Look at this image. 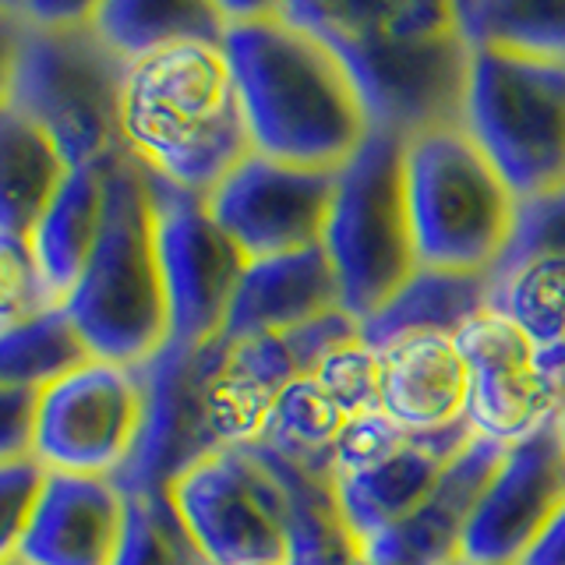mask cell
Segmentation results:
<instances>
[{
    "mask_svg": "<svg viewBox=\"0 0 565 565\" xmlns=\"http://www.w3.org/2000/svg\"><path fill=\"white\" fill-rule=\"evenodd\" d=\"M223 8V50L255 152L300 170L340 173L375 135L340 53L294 22L279 0Z\"/></svg>",
    "mask_w": 565,
    "mask_h": 565,
    "instance_id": "obj_1",
    "label": "cell"
},
{
    "mask_svg": "<svg viewBox=\"0 0 565 565\" xmlns=\"http://www.w3.org/2000/svg\"><path fill=\"white\" fill-rule=\"evenodd\" d=\"M340 53L375 131L467 128L473 50L452 0H279Z\"/></svg>",
    "mask_w": 565,
    "mask_h": 565,
    "instance_id": "obj_2",
    "label": "cell"
},
{
    "mask_svg": "<svg viewBox=\"0 0 565 565\" xmlns=\"http://www.w3.org/2000/svg\"><path fill=\"white\" fill-rule=\"evenodd\" d=\"M294 350L273 340H226L205 347H167L149 379V424L141 452L120 477L124 491H167L177 477L223 449L255 446L269 428L273 406L300 379Z\"/></svg>",
    "mask_w": 565,
    "mask_h": 565,
    "instance_id": "obj_3",
    "label": "cell"
},
{
    "mask_svg": "<svg viewBox=\"0 0 565 565\" xmlns=\"http://www.w3.org/2000/svg\"><path fill=\"white\" fill-rule=\"evenodd\" d=\"M117 135L135 167L209 199L255 156L223 43H177L128 64Z\"/></svg>",
    "mask_w": 565,
    "mask_h": 565,
    "instance_id": "obj_4",
    "label": "cell"
},
{
    "mask_svg": "<svg viewBox=\"0 0 565 565\" xmlns=\"http://www.w3.org/2000/svg\"><path fill=\"white\" fill-rule=\"evenodd\" d=\"M64 311L96 361L146 367L170 347V305L149 177L124 152L106 163L99 241Z\"/></svg>",
    "mask_w": 565,
    "mask_h": 565,
    "instance_id": "obj_5",
    "label": "cell"
},
{
    "mask_svg": "<svg viewBox=\"0 0 565 565\" xmlns=\"http://www.w3.org/2000/svg\"><path fill=\"white\" fill-rule=\"evenodd\" d=\"M29 40L14 110L57 141L67 167L106 163L120 152L117 114L124 64L93 25V4H22Z\"/></svg>",
    "mask_w": 565,
    "mask_h": 565,
    "instance_id": "obj_6",
    "label": "cell"
},
{
    "mask_svg": "<svg viewBox=\"0 0 565 565\" xmlns=\"http://www.w3.org/2000/svg\"><path fill=\"white\" fill-rule=\"evenodd\" d=\"M406 205L420 269L494 273L520 220V194L467 128L406 141Z\"/></svg>",
    "mask_w": 565,
    "mask_h": 565,
    "instance_id": "obj_7",
    "label": "cell"
},
{
    "mask_svg": "<svg viewBox=\"0 0 565 565\" xmlns=\"http://www.w3.org/2000/svg\"><path fill=\"white\" fill-rule=\"evenodd\" d=\"M326 252L343 308L364 326L420 269L406 205V141L375 131L335 177Z\"/></svg>",
    "mask_w": 565,
    "mask_h": 565,
    "instance_id": "obj_8",
    "label": "cell"
},
{
    "mask_svg": "<svg viewBox=\"0 0 565 565\" xmlns=\"http://www.w3.org/2000/svg\"><path fill=\"white\" fill-rule=\"evenodd\" d=\"M467 131L523 199L565 184V64L470 46Z\"/></svg>",
    "mask_w": 565,
    "mask_h": 565,
    "instance_id": "obj_9",
    "label": "cell"
},
{
    "mask_svg": "<svg viewBox=\"0 0 565 565\" xmlns=\"http://www.w3.org/2000/svg\"><path fill=\"white\" fill-rule=\"evenodd\" d=\"M149 424L146 367L88 361L40 388L32 459L46 473L117 481L141 452Z\"/></svg>",
    "mask_w": 565,
    "mask_h": 565,
    "instance_id": "obj_10",
    "label": "cell"
},
{
    "mask_svg": "<svg viewBox=\"0 0 565 565\" xmlns=\"http://www.w3.org/2000/svg\"><path fill=\"white\" fill-rule=\"evenodd\" d=\"M209 565H290V509L255 446L223 449L167 488Z\"/></svg>",
    "mask_w": 565,
    "mask_h": 565,
    "instance_id": "obj_11",
    "label": "cell"
},
{
    "mask_svg": "<svg viewBox=\"0 0 565 565\" xmlns=\"http://www.w3.org/2000/svg\"><path fill=\"white\" fill-rule=\"evenodd\" d=\"M473 438L477 431L467 420L446 431H403L382 414L350 424L335 446V477L364 555L379 537L414 516Z\"/></svg>",
    "mask_w": 565,
    "mask_h": 565,
    "instance_id": "obj_12",
    "label": "cell"
},
{
    "mask_svg": "<svg viewBox=\"0 0 565 565\" xmlns=\"http://www.w3.org/2000/svg\"><path fill=\"white\" fill-rule=\"evenodd\" d=\"M149 191L170 305V347H205L223 335L241 279L252 262L212 220L205 199L177 191L156 177H149Z\"/></svg>",
    "mask_w": 565,
    "mask_h": 565,
    "instance_id": "obj_13",
    "label": "cell"
},
{
    "mask_svg": "<svg viewBox=\"0 0 565 565\" xmlns=\"http://www.w3.org/2000/svg\"><path fill=\"white\" fill-rule=\"evenodd\" d=\"M470 367L467 424L491 441L526 438L565 411V347L541 350L502 311L484 308L456 332Z\"/></svg>",
    "mask_w": 565,
    "mask_h": 565,
    "instance_id": "obj_14",
    "label": "cell"
},
{
    "mask_svg": "<svg viewBox=\"0 0 565 565\" xmlns=\"http://www.w3.org/2000/svg\"><path fill=\"white\" fill-rule=\"evenodd\" d=\"M335 177L340 173L300 170L255 152L209 194L205 205L255 265L326 244Z\"/></svg>",
    "mask_w": 565,
    "mask_h": 565,
    "instance_id": "obj_15",
    "label": "cell"
},
{
    "mask_svg": "<svg viewBox=\"0 0 565 565\" xmlns=\"http://www.w3.org/2000/svg\"><path fill=\"white\" fill-rule=\"evenodd\" d=\"M565 509V435L558 420L512 441L467 526V565H520Z\"/></svg>",
    "mask_w": 565,
    "mask_h": 565,
    "instance_id": "obj_16",
    "label": "cell"
},
{
    "mask_svg": "<svg viewBox=\"0 0 565 565\" xmlns=\"http://www.w3.org/2000/svg\"><path fill=\"white\" fill-rule=\"evenodd\" d=\"M124 526H128V491L117 481L46 473L22 547H18V562L114 565Z\"/></svg>",
    "mask_w": 565,
    "mask_h": 565,
    "instance_id": "obj_17",
    "label": "cell"
},
{
    "mask_svg": "<svg viewBox=\"0 0 565 565\" xmlns=\"http://www.w3.org/2000/svg\"><path fill=\"white\" fill-rule=\"evenodd\" d=\"M470 367L456 335H403L379 347V414L403 431H446L467 420Z\"/></svg>",
    "mask_w": 565,
    "mask_h": 565,
    "instance_id": "obj_18",
    "label": "cell"
},
{
    "mask_svg": "<svg viewBox=\"0 0 565 565\" xmlns=\"http://www.w3.org/2000/svg\"><path fill=\"white\" fill-rule=\"evenodd\" d=\"M509 446L477 435L470 446L452 459V467L441 473L435 491L424 505L406 516L399 526L388 530L367 547V562L379 565H459L463 562L467 526L473 509L491 484Z\"/></svg>",
    "mask_w": 565,
    "mask_h": 565,
    "instance_id": "obj_19",
    "label": "cell"
},
{
    "mask_svg": "<svg viewBox=\"0 0 565 565\" xmlns=\"http://www.w3.org/2000/svg\"><path fill=\"white\" fill-rule=\"evenodd\" d=\"M343 308L340 276L322 247L247 265L241 290L230 308L226 340H273L305 329Z\"/></svg>",
    "mask_w": 565,
    "mask_h": 565,
    "instance_id": "obj_20",
    "label": "cell"
},
{
    "mask_svg": "<svg viewBox=\"0 0 565 565\" xmlns=\"http://www.w3.org/2000/svg\"><path fill=\"white\" fill-rule=\"evenodd\" d=\"M265 463L279 477L290 509V565H358L364 547L347 520L340 477L332 459L287 456L255 441Z\"/></svg>",
    "mask_w": 565,
    "mask_h": 565,
    "instance_id": "obj_21",
    "label": "cell"
},
{
    "mask_svg": "<svg viewBox=\"0 0 565 565\" xmlns=\"http://www.w3.org/2000/svg\"><path fill=\"white\" fill-rule=\"evenodd\" d=\"M110 163V159H106ZM106 163L71 167L53 202L29 230V247L53 308H64L85 273L103 226Z\"/></svg>",
    "mask_w": 565,
    "mask_h": 565,
    "instance_id": "obj_22",
    "label": "cell"
},
{
    "mask_svg": "<svg viewBox=\"0 0 565 565\" xmlns=\"http://www.w3.org/2000/svg\"><path fill=\"white\" fill-rule=\"evenodd\" d=\"M484 308H491V273L417 269L375 318H367L361 332L375 350L403 335H456Z\"/></svg>",
    "mask_w": 565,
    "mask_h": 565,
    "instance_id": "obj_23",
    "label": "cell"
},
{
    "mask_svg": "<svg viewBox=\"0 0 565 565\" xmlns=\"http://www.w3.org/2000/svg\"><path fill=\"white\" fill-rule=\"evenodd\" d=\"M93 25L124 64L177 43H223L226 8L209 0H103Z\"/></svg>",
    "mask_w": 565,
    "mask_h": 565,
    "instance_id": "obj_24",
    "label": "cell"
},
{
    "mask_svg": "<svg viewBox=\"0 0 565 565\" xmlns=\"http://www.w3.org/2000/svg\"><path fill=\"white\" fill-rule=\"evenodd\" d=\"M67 170L57 141L32 117L8 106L0 114V230L29 237Z\"/></svg>",
    "mask_w": 565,
    "mask_h": 565,
    "instance_id": "obj_25",
    "label": "cell"
},
{
    "mask_svg": "<svg viewBox=\"0 0 565 565\" xmlns=\"http://www.w3.org/2000/svg\"><path fill=\"white\" fill-rule=\"evenodd\" d=\"M491 308L516 322L541 350L565 347V258L530 255L491 273Z\"/></svg>",
    "mask_w": 565,
    "mask_h": 565,
    "instance_id": "obj_26",
    "label": "cell"
},
{
    "mask_svg": "<svg viewBox=\"0 0 565 565\" xmlns=\"http://www.w3.org/2000/svg\"><path fill=\"white\" fill-rule=\"evenodd\" d=\"M456 8L470 46L565 64V0H459Z\"/></svg>",
    "mask_w": 565,
    "mask_h": 565,
    "instance_id": "obj_27",
    "label": "cell"
},
{
    "mask_svg": "<svg viewBox=\"0 0 565 565\" xmlns=\"http://www.w3.org/2000/svg\"><path fill=\"white\" fill-rule=\"evenodd\" d=\"M88 361H93V350L64 308H50L0 332V385L40 393Z\"/></svg>",
    "mask_w": 565,
    "mask_h": 565,
    "instance_id": "obj_28",
    "label": "cell"
},
{
    "mask_svg": "<svg viewBox=\"0 0 565 565\" xmlns=\"http://www.w3.org/2000/svg\"><path fill=\"white\" fill-rule=\"evenodd\" d=\"M114 565H209L167 491H131L128 526Z\"/></svg>",
    "mask_w": 565,
    "mask_h": 565,
    "instance_id": "obj_29",
    "label": "cell"
},
{
    "mask_svg": "<svg viewBox=\"0 0 565 565\" xmlns=\"http://www.w3.org/2000/svg\"><path fill=\"white\" fill-rule=\"evenodd\" d=\"M311 375L353 424L379 414V350L364 340V332L329 350Z\"/></svg>",
    "mask_w": 565,
    "mask_h": 565,
    "instance_id": "obj_30",
    "label": "cell"
},
{
    "mask_svg": "<svg viewBox=\"0 0 565 565\" xmlns=\"http://www.w3.org/2000/svg\"><path fill=\"white\" fill-rule=\"evenodd\" d=\"M50 297L40 279V265L29 237L0 230V332L50 311Z\"/></svg>",
    "mask_w": 565,
    "mask_h": 565,
    "instance_id": "obj_31",
    "label": "cell"
},
{
    "mask_svg": "<svg viewBox=\"0 0 565 565\" xmlns=\"http://www.w3.org/2000/svg\"><path fill=\"white\" fill-rule=\"evenodd\" d=\"M43 481L46 470L35 459L0 467V565L18 562V547H22Z\"/></svg>",
    "mask_w": 565,
    "mask_h": 565,
    "instance_id": "obj_32",
    "label": "cell"
},
{
    "mask_svg": "<svg viewBox=\"0 0 565 565\" xmlns=\"http://www.w3.org/2000/svg\"><path fill=\"white\" fill-rule=\"evenodd\" d=\"M530 255H562L565 258V184L520 202L516 237H512L505 262L530 258Z\"/></svg>",
    "mask_w": 565,
    "mask_h": 565,
    "instance_id": "obj_33",
    "label": "cell"
},
{
    "mask_svg": "<svg viewBox=\"0 0 565 565\" xmlns=\"http://www.w3.org/2000/svg\"><path fill=\"white\" fill-rule=\"evenodd\" d=\"M35 388L0 385V467L32 459L35 449Z\"/></svg>",
    "mask_w": 565,
    "mask_h": 565,
    "instance_id": "obj_34",
    "label": "cell"
},
{
    "mask_svg": "<svg viewBox=\"0 0 565 565\" xmlns=\"http://www.w3.org/2000/svg\"><path fill=\"white\" fill-rule=\"evenodd\" d=\"M29 40V14L22 4H0V114L14 103L18 67Z\"/></svg>",
    "mask_w": 565,
    "mask_h": 565,
    "instance_id": "obj_35",
    "label": "cell"
},
{
    "mask_svg": "<svg viewBox=\"0 0 565 565\" xmlns=\"http://www.w3.org/2000/svg\"><path fill=\"white\" fill-rule=\"evenodd\" d=\"M520 565H565V509L544 530V537L530 547Z\"/></svg>",
    "mask_w": 565,
    "mask_h": 565,
    "instance_id": "obj_36",
    "label": "cell"
},
{
    "mask_svg": "<svg viewBox=\"0 0 565 565\" xmlns=\"http://www.w3.org/2000/svg\"><path fill=\"white\" fill-rule=\"evenodd\" d=\"M558 424H562V435H565V411H562V417H558Z\"/></svg>",
    "mask_w": 565,
    "mask_h": 565,
    "instance_id": "obj_37",
    "label": "cell"
},
{
    "mask_svg": "<svg viewBox=\"0 0 565 565\" xmlns=\"http://www.w3.org/2000/svg\"><path fill=\"white\" fill-rule=\"evenodd\" d=\"M358 565H379V562H367V558H364V562H358Z\"/></svg>",
    "mask_w": 565,
    "mask_h": 565,
    "instance_id": "obj_38",
    "label": "cell"
},
{
    "mask_svg": "<svg viewBox=\"0 0 565 565\" xmlns=\"http://www.w3.org/2000/svg\"><path fill=\"white\" fill-rule=\"evenodd\" d=\"M8 565H22V562H8Z\"/></svg>",
    "mask_w": 565,
    "mask_h": 565,
    "instance_id": "obj_39",
    "label": "cell"
},
{
    "mask_svg": "<svg viewBox=\"0 0 565 565\" xmlns=\"http://www.w3.org/2000/svg\"><path fill=\"white\" fill-rule=\"evenodd\" d=\"M459 565H467V562H459Z\"/></svg>",
    "mask_w": 565,
    "mask_h": 565,
    "instance_id": "obj_40",
    "label": "cell"
}]
</instances>
